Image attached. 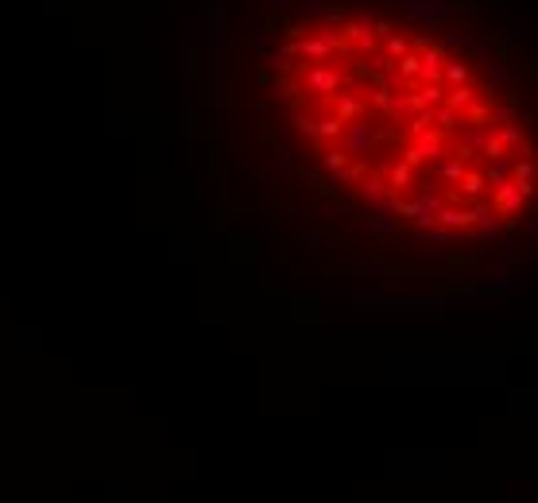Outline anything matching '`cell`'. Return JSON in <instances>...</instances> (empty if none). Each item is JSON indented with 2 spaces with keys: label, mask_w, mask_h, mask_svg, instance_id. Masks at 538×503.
<instances>
[{
  "label": "cell",
  "mask_w": 538,
  "mask_h": 503,
  "mask_svg": "<svg viewBox=\"0 0 538 503\" xmlns=\"http://www.w3.org/2000/svg\"><path fill=\"white\" fill-rule=\"evenodd\" d=\"M442 63H445V51L430 43L418 55V82H442Z\"/></svg>",
  "instance_id": "obj_1"
},
{
  "label": "cell",
  "mask_w": 538,
  "mask_h": 503,
  "mask_svg": "<svg viewBox=\"0 0 538 503\" xmlns=\"http://www.w3.org/2000/svg\"><path fill=\"white\" fill-rule=\"evenodd\" d=\"M469 82H473L469 63H461V58H445L442 63V85H469Z\"/></svg>",
  "instance_id": "obj_2"
},
{
  "label": "cell",
  "mask_w": 538,
  "mask_h": 503,
  "mask_svg": "<svg viewBox=\"0 0 538 503\" xmlns=\"http://www.w3.org/2000/svg\"><path fill=\"white\" fill-rule=\"evenodd\" d=\"M384 39H387V43H384V47H387V51H384V58H391V63H395L399 55H407L411 43L403 39V35H384Z\"/></svg>",
  "instance_id": "obj_3"
},
{
  "label": "cell",
  "mask_w": 538,
  "mask_h": 503,
  "mask_svg": "<svg viewBox=\"0 0 538 503\" xmlns=\"http://www.w3.org/2000/svg\"><path fill=\"white\" fill-rule=\"evenodd\" d=\"M263 4H268V8H287L290 0H263Z\"/></svg>",
  "instance_id": "obj_4"
}]
</instances>
